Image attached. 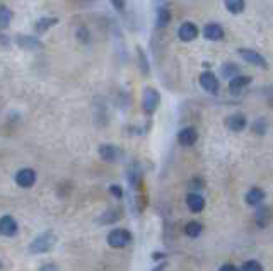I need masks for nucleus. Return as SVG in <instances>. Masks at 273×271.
<instances>
[{
	"label": "nucleus",
	"instance_id": "obj_11",
	"mask_svg": "<svg viewBox=\"0 0 273 271\" xmlns=\"http://www.w3.org/2000/svg\"><path fill=\"white\" fill-rule=\"evenodd\" d=\"M196 140H198V133H196L195 128H185V130H181L180 135H178V142L185 147H191Z\"/></svg>",
	"mask_w": 273,
	"mask_h": 271
},
{
	"label": "nucleus",
	"instance_id": "obj_25",
	"mask_svg": "<svg viewBox=\"0 0 273 271\" xmlns=\"http://www.w3.org/2000/svg\"><path fill=\"white\" fill-rule=\"evenodd\" d=\"M241 271H263V266L258 263V261L251 259V261H246V263L243 264Z\"/></svg>",
	"mask_w": 273,
	"mask_h": 271
},
{
	"label": "nucleus",
	"instance_id": "obj_20",
	"mask_svg": "<svg viewBox=\"0 0 273 271\" xmlns=\"http://www.w3.org/2000/svg\"><path fill=\"white\" fill-rule=\"evenodd\" d=\"M270 210H268L266 207H258V212H256V223L258 225H261V227H265L266 223H268V220H270Z\"/></svg>",
	"mask_w": 273,
	"mask_h": 271
},
{
	"label": "nucleus",
	"instance_id": "obj_10",
	"mask_svg": "<svg viewBox=\"0 0 273 271\" xmlns=\"http://www.w3.org/2000/svg\"><path fill=\"white\" fill-rule=\"evenodd\" d=\"M227 128L229 130H232V132H241V130L246 128V125H248V121H246V116L241 114V113H234V114H230L229 118H227Z\"/></svg>",
	"mask_w": 273,
	"mask_h": 271
},
{
	"label": "nucleus",
	"instance_id": "obj_16",
	"mask_svg": "<svg viewBox=\"0 0 273 271\" xmlns=\"http://www.w3.org/2000/svg\"><path fill=\"white\" fill-rule=\"evenodd\" d=\"M58 24V17H41V19H38L36 21V24H35V29L36 32H45V31H48L50 27H53Z\"/></svg>",
	"mask_w": 273,
	"mask_h": 271
},
{
	"label": "nucleus",
	"instance_id": "obj_23",
	"mask_svg": "<svg viewBox=\"0 0 273 271\" xmlns=\"http://www.w3.org/2000/svg\"><path fill=\"white\" fill-rule=\"evenodd\" d=\"M237 72H239V67H237V65H234V63H225L222 67V75L225 79H230V81L237 77Z\"/></svg>",
	"mask_w": 273,
	"mask_h": 271
},
{
	"label": "nucleus",
	"instance_id": "obj_14",
	"mask_svg": "<svg viewBox=\"0 0 273 271\" xmlns=\"http://www.w3.org/2000/svg\"><path fill=\"white\" fill-rule=\"evenodd\" d=\"M99 156L105 162H115V161H118L120 150L115 145H110V143H108V145L99 147Z\"/></svg>",
	"mask_w": 273,
	"mask_h": 271
},
{
	"label": "nucleus",
	"instance_id": "obj_18",
	"mask_svg": "<svg viewBox=\"0 0 273 271\" xmlns=\"http://www.w3.org/2000/svg\"><path fill=\"white\" fill-rule=\"evenodd\" d=\"M263 200H265V193H263L261 189H251L249 193L246 195V203L251 205V207H261Z\"/></svg>",
	"mask_w": 273,
	"mask_h": 271
},
{
	"label": "nucleus",
	"instance_id": "obj_26",
	"mask_svg": "<svg viewBox=\"0 0 273 271\" xmlns=\"http://www.w3.org/2000/svg\"><path fill=\"white\" fill-rule=\"evenodd\" d=\"M111 2V6L116 9L118 12H123L125 11V7H126V0H110Z\"/></svg>",
	"mask_w": 273,
	"mask_h": 271
},
{
	"label": "nucleus",
	"instance_id": "obj_8",
	"mask_svg": "<svg viewBox=\"0 0 273 271\" xmlns=\"http://www.w3.org/2000/svg\"><path fill=\"white\" fill-rule=\"evenodd\" d=\"M16 183L21 188H31L36 183V174L32 169H21L16 174Z\"/></svg>",
	"mask_w": 273,
	"mask_h": 271
},
{
	"label": "nucleus",
	"instance_id": "obj_5",
	"mask_svg": "<svg viewBox=\"0 0 273 271\" xmlns=\"http://www.w3.org/2000/svg\"><path fill=\"white\" fill-rule=\"evenodd\" d=\"M200 86L203 87L207 92H210V94H217L220 84H219V81H217V77H215V73L203 72V73L200 75Z\"/></svg>",
	"mask_w": 273,
	"mask_h": 271
},
{
	"label": "nucleus",
	"instance_id": "obj_6",
	"mask_svg": "<svg viewBox=\"0 0 273 271\" xmlns=\"http://www.w3.org/2000/svg\"><path fill=\"white\" fill-rule=\"evenodd\" d=\"M178 36H180L181 41L190 43V41L196 40V36H198V27H196V24H193V22H183L180 29H178Z\"/></svg>",
	"mask_w": 273,
	"mask_h": 271
},
{
	"label": "nucleus",
	"instance_id": "obj_22",
	"mask_svg": "<svg viewBox=\"0 0 273 271\" xmlns=\"http://www.w3.org/2000/svg\"><path fill=\"white\" fill-rule=\"evenodd\" d=\"M201 230H203V227H201V223H198V222H190V223H186V227H185V234L190 237H198Z\"/></svg>",
	"mask_w": 273,
	"mask_h": 271
},
{
	"label": "nucleus",
	"instance_id": "obj_15",
	"mask_svg": "<svg viewBox=\"0 0 273 271\" xmlns=\"http://www.w3.org/2000/svg\"><path fill=\"white\" fill-rule=\"evenodd\" d=\"M171 22V12L166 6H161L157 9V16H155V27H166Z\"/></svg>",
	"mask_w": 273,
	"mask_h": 271
},
{
	"label": "nucleus",
	"instance_id": "obj_7",
	"mask_svg": "<svg viewBox=\"0 0 273 271\" xmlns=\"http://www.w3.org/2000/svg\"><path fill=\"white\" fill-rule=\"evenodd\" d=\"M19 227L16 218L11 217V215H4L2 220H0V232L4 234L6 237H14L17 234Z\"/></svg>",
	"mask_w": 273,
	"mask_h": 271
},
{
	"label": "nucleus",
	"instance_id": "obj_9",
	"mask_svg": "<svg viewBox=\"0 0 273 271\" xmlns=\"http://www.w3.org/2000/svg\"><path fill=\"white\" fill-rule=\"evenodd\" d=\"M203 36L209 41H220L224 38V29L220 24H215V22H210L203 27Z\"/></svg>",
	"mask_w": 273,
	"mask_h": 271
},
{
	"label": "nucleus",
	"instance_id": "obj_17",
	"mask_svg": "<svg viewBox=\"0 0 273 271\" xmlns=\"http://www.w3.org/2000/svg\"><path fill=\"white\" fill-rule=\"evenodd\" d=\"M249 84H251V77L237 75L236 79H232V81H230L229 89H230V92H239V91H243L244 87H248Z\"/></svg>",
	"mask_w": 273,
	"mask_h": 271
},
{
	"label": "nucleus",
	"instance_id": "obj_12",
	"mask_svg": "<svg viewBox=\"0 0 273 271\" xmlns=\"http://www.w3.org/2000/svg\"><path fill=\"white\" fill-rule=\"evenodd\" d=\"M186 205L191 212L198 213L205 208V200H203V196L198 195V193H190L186 196Z\"/></svg>",
	"mask_w": 273,
	"mask_h": 271
},
{
	"label": "nucleus",
	"instance_id": "obj_3",
	"mask_svg": "<svg viewBox=\"0 0 273 271\" xmlns=\"http://www.w3.org/2000/svg\"><path fill=\"white\" fill-rule=\"evenodd\" d=\"M159 102H161V96H159V92L155 91L154 87H147L144 91V97H142V107L145 113H154L155 109H157Z\"/></svg>",
	"mask_w": 273,
	"mask_h": 271
},
{
	"label": "nucleus",
	"instance_id": "obj_13",
	"mask_svg": "<svg viewBox=\"0 0 273 271\" xmlns=\"http://www.w3.org/2000/svg\"><path fill=\"white\" fill-rule=\"evenodd\" d=\"M16 43L21 46L22 50H41L43 48V45H41L40 40L32 38V36H17Z\"/></svg>",
	"mask_w": 273,
	"mask_h": 271
},
{
	"label": "nucleus",
	"instance_id": "obj_1",
	"mask_svg": "<svg viewBox=\"0 0 273 271\" xmlns=\"http://www.w3.org/2000/svg\"><path fill=\"white\" fill-rule=\"evenodd\" d=\"M56 242V237L53 236L51 232H45L41 234V236H38L35 241L29 244V251L32 252V254H41V252H46L50 251L51 247L55 246Z\"/></svg>",
	"mask_w": 273,
	"mask_h": 271
},
{
	"label": "nucleus",
	"instance_id": "obj_19",
	"mask_svg": "<svg viewBox=\"0 0 273 271\" xmlns=\"http://www.w3.org/2000/svg\"><path fill=\"white\" fill-rule=\"evenodd\" d=\"M224 6L229 12L241 14L244 11V0H224Z\"/></svg>",
	"mask_w": 273,
	"mask_h": 271
},
{
	"label": "nucleus",
	"instance_id": "obj_4",
	"mask_svg": "<svg viewBox=\"0 0 273 271\" xmlns=\"http://www.w3.org/2000/svg\"><path fill=\"white\" fill-rule=\"evenodd\" d=\"M237 53L241 55V57L244 58V62H248V63L255 65V67L268 68V63H266L265 57H263L261 53H258V51L251 50V48H239Z\"/></svg>",
	"mask_w": 273,
	"mask_h": 271
},
{
	"label": "nucleus",
	"instance_id": "obj_2",
	"mask_svg": "<svg viewBox=\"0 0 273 271\" xmlns=\"http://www.w3.org/2000/svg\"><path fill=\"white\" fill-rule=\"evenodd\" d=\"M131 242V236L128 230L125 228H116L113 230L110 236H108V244L115 249H121V247H126Z\"/></svg>",
	"mask_w": 273,
	"mask_h": 271
},
{
	"label": "nucleus",
	"instance_id": "obj_27",
	"mask_svg": "<svg viewBox=\"0 0 273 271\" xmlns=\"http://www.w3.org/2000/svg\"><path fill=\"white\" fill-rule=\"evenodd\" d=\"M77 38H79V41H82V43H89V32L86 27H82V29L77 31Z\"/></svg>",
	"mask_w": 273,
	"mask_h": 271
},
{
	"label": "nucleus",
	"instance_id": "obj_28",
	"mask_svg": "<svg viewBox=\"0 0 273 271\" xmlns=\"http://www.w3.org/2000/svg\"><path fill=\"white\" fill-rule=\"evenodd\" d=\"M219 271H239V269L234 264H224V266H220Z\"/></svg>",
	"mask_w": 273,
	"mask_h": 271
},
{
	"label": "nucleus",
	"instance_id": "obj_21",
	"mask_svg": "<svg viewBox=\"0 0 273 271\" xmlns=\"http://www.w3.org/2000/svg\"><path fill=\"white\" fill-rule=\"evenodd\" d=\"M11 21H12V11L7 6H2L0 7V27L6 29L11 24Z\"/></svg>",
	"mask_w": 273,
	"mask_h": 271
},
{
	"label": "nucleus",
	"instance_id": "obj_24",
	"mask_svg": "<svg viewBox=\"0 0 273 271\" xmlns=\"http://www.w3.org/2000/svg\"><path fill=\"white\" fill-rule=\"evenodd\" d=\"M136 51H139V60H140V68H142V73H144V75H147V73L150 72V68H149V63H147V58H145L144 50L136 48Z\"/></svg>",
	"mask_w": 273,
	"mask_h": 271
},
{
	"label": "nucleus",
	"instance_id": "obj_29",
	"mask_svg": "<svg viewBox=\"0 0 273 271\" xmlns=\"http://www.w3.org/2000/svg\"><path fill=\"white\" fill-rule=\"evenodd\" d=\"M111 191H113V195H115L116 198H121V195H123V193H121V189L118 188V186H111Z\"/></svg>",
	"mask_w": 273,
	"mask_h": 271
}]
</instances>
